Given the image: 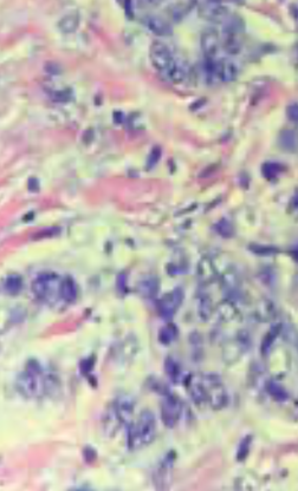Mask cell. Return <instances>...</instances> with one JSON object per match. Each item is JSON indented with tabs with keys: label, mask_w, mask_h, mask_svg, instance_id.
<instances>
[{
	"label": "cell",
	"mask_w": 298,
	"mask_h": 491,
	"mask_svg": "<svg viewBox=\"0 0 298 491\" xmlns=\"http://www.w3.org/2000/svg\"><path fill=\"white\" fill-rule=\"evenodd\" d=\"M17 390L26 398L41 397L49 388V379L44 374L43 367L35 359L28 361L25 370L18 376Z\"/></svg>",
	"instance_id": "1"
},
{
	"label": "cell",
	"mask_w": 298,
	"mask_h": 491,
	"mask_svg": "<svg viewBox=\"0 0 298 491\" xmlns=\"http://www.w3.org/2000/svg\"><path fill=\"white\" fill-rule=\"evenodd\" d=\"M127 447L135 451L150 444L156 436V421L150 410H144L135 421L129 423L127 431Z\"/></svg>",
	"instance_id": "2"
},
{
	"label": "cell",
	"mask_w": 298,
	"mask_h": 491,
	"mask_svg": "<svg viewBox=\"0 0 298 491\" xmlns=\"http://www.w3.org/2000/svg\"><path fill=\"white\" fill-rule=\"evenodd\" d=\"M134 404L128 396L117 397L107 409L103 417V427L107 435H112L122 425L129 421L133 415Z\"/></svg>",
	"instance_id": "3"
},
{
	"label": "cell",
	"mask_w": 298,
	"mask_h": 491,
	"mask_svg": "<svg viewBox=\"0 0 298 491\" xmlns=\"http://www.w3.org/2000/svg\"><path fill=\"white\" fill-rule=\"evenodd\" d=\"M61 283L62 278L56 273L39 274L32 282V292L40 301L56 302L57 299L62 301Z\"/></svg>",
	"instance_id": "4"
},
{
	"label": "cell",
	"mask_w": 298,
	"mask_h": 491,
	"mask_svg": "<svg viewBox=\"0 0 298 491\" xmlns=\"http://www.w3.org/2000/svg\"><path fill=\"white\" fill-rule=\"evenodd\" d=\"M149 58L153 68L157 72H160L166 78V76L171 72V70L175 67L178 61L173 56L168 46H166L160 41H154L149 49Z\"/></svg>",
	"instance_id": "5"
},
{
	"label": "cell",
	"mask_w": 298,
	"mask_h": 491,
	"mask_svg": "<svg viewBox=\"0 0 298 491\" xmlns=\"http://www.w3.org/2000/svg\"><path fill=\"white\" fill-rule=\"evenodd\" d=\"M201 380L206 393V403L210 404L212 409L224 408L227 404V393L219 377L214 374H204L201 376Z\"/></svg>",
	"instance_id": "6"
},
{
	"label": "cell",
	"mask_w": 298,
	"mask_h": 491,
	"mask_svg": "<svg viewBox=\"0 0 298 491\" xmlns=\"http://www.w3.org/2000/svg\"><path fill=\"white\" fill-rule=\"evenodd\" d=\"M183 300L184 292L179 287L163 295L159 300V304H157V311H159L161 318L171 320L177 314L179 307L183 304Z\"/></svg>",
	"instance_id": "7"
},
{
	"label": "cell",
	"mask_w": 298,
	"mask_h": 491,
	"mask_svg": "<svg viewBox=\"0 0 298 491\" xmlns=\"http://www.w3.org/2000/svg\"><path fill=\"white\" fill-rule=\"evenodd\" d=\"M181 416V404L177 397L167 394L161 404V418L163 424L168 427H174Z\"/></svg>",
	"instance_id": "8"
},
{
	"label": "cell",
	"mask_w": 298,
	"mask_h": 491,
	"mask_svg": "<svg viewBox=\"0 0 298 491\" xmlns=\"http://www.w3.org/2000/svg\"><path fill=\"white\" fill-rule=\"evenodd\" d=\"M220 45L219 35L214 30H207L201 35V49L206 58H214Z\"/></svg>",
	"instance_id": "9"
},
{
	"label": "cell",
	"mask_w": 298,
	"mask_h": 491,
	"mask_svg": "<svg viewBox=\"0 0 298 491\" xmlns=\"http://www.w3.org/2000/svg\"><path fill=\"white\" fill-rule=\"evenodd\" d=\"M146 25H147V28L156 35H162V37H165V35H172L173 32L171 24L161 17L147 18V20H146Z\"/></svg>",
	"instance_id": "10"
},
{
	"label": "cell",
	"mask_w": 298,
	"mask_h": 491,
	"mask_svg": "<svg viewBox=\"0 0 298 491\" xmlns=\"http://www.w3.org/2000/svg\"><path fill=\"white\" fill-rule=\"evenodd\" d=\"M61 296L65 304H73L77 299V285L70 275L62 278Z\"/></svg>",
	"instance_id": "11"
},
{
	"label": "cell",
	"mask_w": 298,
	"mask_h": 491,
	"mask_svg": "<svg viewBox=\"0 0 298 491\" xmlns=\"http://www.w3.org/2000/svg\"><path fill=\"white\" fill-rule=\"evenodd\" d=\"M139 292L146 299H153L159 292V281L155 277H146L140 281Z\"/></svg>",
	"instance_id": "12"
},
{
	"label": "cell",
	"mask_w": 298,
	"mask_h": 491,
	"mask_svg": "<svg viewBox=\"0 0 298 491\" xmlns=\"http://www.w3.org/2000/svg\"><path fill=\"white\" fill-rule=\"evenodd\" d=\"M226 14H227L226 8L216 4L205 6L201 10V16L208 20H213V22H219V20L225 19Z\"/></svg>",
	"instance_id": "13"
},
{
	"label": "cell",
	"mask_w": 298,
	"mask_h": 491,
	"mask_svg": "<svg viewBox=\"0 0 298 491\" xmlns=\"http://www.w3.org/2000/svg\"><path fill=\"white\" fill-rule=\"evenodd\" d=\"M279 144L285 150L293 151L297 148V135L295 131L285 129L279 134Z\"/></svg>",
	"instance_id": "14"
},
{
	"label": "cell",
	"mask_w": 298,
	"mask_h": 491,
	"mask_svg": "<svg viewBox=\"0 0 298 491\" xmlns=\"http://www.w3.org/2000/svg\"><path fill=\"white\" fill-rule=\"evenodd\" d=\"M23 287V280L19 275H8L4 281V290L7 294L14 295L20 292Z\"/></svg>",
	"instance_id": "15"
},
{
	"label": "cell",
	"mask_w": 298,
	"mask_h": 491,
	"mask_svg": "<svg viewBox=\"0 0 298 491\" xmlns=\"http://www.w3.org/2000/svg\"><path fill=\"white\" fill-rule=\"evenodd\" d=\"M178 337V328L177 326L173 324H167L160 329L159 332V341L163 345H169L173 341L177 339Z\"/></svg>",
	"instance_id": "16"
},
{
	"label": "cell",
	"mask_w": 298,
	"mask_h": 491,
	"mask_svg": "<svg viewBox=\"0 0 298 491\" xmlns=\"http://www.w3.org/2000/svg\"><path fill=\"white\" fill-rule=\"evenodd\" d=\"M173 462H174V458H173L172 455H168V456L165 457L163 462H161L159 468L156 470V472H155V475H156L155 483L160 481L161 482L167 481V475L169 474V471H171L173 468Z\"/></svg>",
	"instance_id": "17"
},
{
	"label": "cell",
	"mask_w": 298,
	"mask_h": 491,
	"mask_svg": "<svg viewBox=\"0 0 298 491\" xmlns=\"http://www.w3.org/2000/svg\"><path fill=\"white\" fill-rule=\"evenodd\" d=\"M58 28L64 34H71V32L76 31L78 28V17L74 14H67L59 20Z\"/></svg>",
	"instance_id": "18"
},
{
	"label": "cell",
	"mask_w": 298,
	"mask_h": 491,
	"mask_svg": "<svg viewBox=\"0 0 298 491\" xmlns=\"http://www.w3.org/2000/svg\"><path fill=\"white\" fill-rule=\"evenodd\" d=\"M284 170V167L277 162H266L261 167V173L267 179H273Z\"/></svg>",
	"instance_id": "19"
},
{
	"label": "cell",
	"mask_w": 298,
	"mask_h": 491,
	"mask_svg": "<svg viewBox=\"0 0 298 491\" xmlns=\"http://www.w3.org/2000/svg\"><path fill=\"white\" fill-rule=\"evenodd\" d=\"M213 267L210 260L202 259L199 263V278L202 282H208L213 279Z\"/></svg>",
	"instance_id": "20"
},
{
	"label": "cell",
	"mask_w": 298,
	"mask_h": 491,
	"mask_svg": "<svg viewBox=\"0 0 298 491\" xmlns=\"http://www.w3.org/2000/svg\"><path fill=\"white\" fill-rule=\"evenodd\" d=\"M166 78L168 80H171L173 83H181L184 82L185 78H186V69L183 64L180 63H177L175 67L172 69L171 72L166 76Z\"/></svg>",
	"instance_id": "21"
},
{
	"label": "cell",
	"mask_w": 298,
	"mask_h": 491,
	"mask_svg": "<svg viewBox=\"0 0 298 491\" xmlns=\"http://www.w3.org/2000/svg\"><path fill=\"white\" fill-rule=\"evenodd\" d=\"M165 371L167 376H168L173 382H178L181 372L178 361H175L173 358H167V360L165 361Z\"/></svg>",
	"instance_id": "22"
},
{
	"label": "cell",
	"mask_w": 298,
	"mask_h": 491,
	"mask_svg": "<svg viewBox=\"0 0 298 491\" xmlns=\"http://www.w3.org/2000/svg\"><path fill=\"white\" fill-rule=\"evenodd\" d=\"M267 392L272 396L273 399L278 400V402H283V400H285L288 398L287 391H285L281 385L276 384V383L273 382L267 384Z\"/></svg>",
	"instance_id": "23"
},
{
	"label": "cell",
	"mask_w": 298,
	"mask_h": 491,
	"mask_svg": "<svg viewBox=\"0 0 298 491\" xmlns=\"http://www.w3.org/2000/svg\"><path fill=\"white\" fill-rule=\"evenodd\" d=\"M189 10H190V6H188L187 4H185V5L179 4L172 8L171 14H172L173 19L179 20V19H181V18H183Z\"/></svg>",
	"instance_id": "24"
},
{
	"label": "cell",
	"mask_w": 298,
	"mask_h": 491,
	"mask_svg": "<svg viewBox=\"0 0 298 491\" xmlns=\"http://www.w3.org/2000/svg\"><path fill=\"white\" fill-rule=\"evenodd\" d=\"M216 229L220 235L226 236V238L232 234V226L226 220L220 221V222L216 226Z\"/></svg>",
	"instance_id": "25"
},
{
	"label": "cell",
	"mask_w": 298,
	"mask_h": 491,
	"mask_svg": "<svg viewBox=\"0 0 298 491\" xmlns=\"http://www.w3.org/2000/svg\"><path fill=\"white\" fill-rule=\"evenodd\" d=\"M71 97L70 92L68 90H56V91L51 92V98L55 101L58 102H67L69 101Z\"/></svg>",
	"instance_id": "26"
},
{
	"label": "cell",
	"mask_w": 298,
	"mask_h": 491,
	"mask_svg": "<svg viewBox=\"0 0 298 491\" xmlns=\"http://www.w3.org/2000/svg\"><path fill=\"white\" fill-rule=\"evenodd\" d=\"M160 157H161L160 148H154L148 156V168H151L153 166H155L157 161L160 160Z\"/></svg>",
	"instance_id": "27"
},
{
	"label": "cell",
	"mask_w": 298,
	"mask_h": 491,
	"mask_svg": "<svg viewBox=\"0 0 298 491\" xmlns=\"http://www.w3.org/2000/svg\"><path fill=\"white\" fill-rule=\"evenodd\" d=\"M288 116L291 121L298 122V104H291V105H289Z\"/></svg>",
	"instance_id": "28"
},
{
	"label": "cell",
	"mask_w": 298,
	"mask_h": 491,
	"mask_svg": "<svg viewBox=\"0 0 298 491\" xmlns=\"http://www.w3.org/2000/svg\"><path fill=\"white\" fill-rule=\"evenodd\" d=\"M149 1H150V4L157 5V4H160V2L162 1V0H149Z\"/></svg>",
	"instance_id": "29"
}]
</instances>
